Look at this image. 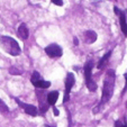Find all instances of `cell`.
I'll use <instances>...</instances> for the list:
<instances>
[{
    "label": "cell",
    "instance_id": "cell-1",
    "mask_svg": "<svg viewBox=\"0 0 127 127\" xmlns=\"http://www.w3.org/2000/svg\"><path fill=\"white\" fill-rule=\"evenodd\" d=\"M115 71L114 70H108L106 72L105 80H103V89H102V97H101V102L99 105V107L103 106V103H106L107 101L110 100L111 96L114 92V87H115Z\"/></svg>",
    "mask_w": 127,
    "mask_h": 127
},
{
    "label": "cell",
    "instance_id": "cell-2",
    "mask_svg": "<svg viewBox=\"0 0 127 127\" xmlns=\"http://www.w3.org/2000/svg\"><path fill=\"white\" fill-rule=\"evenodd\" d=\"M0 45L2 46L5 52H7L11 56H18L22 53L19 44L16 42V39L9 37V36H1L0 37Z\"/></svg>",
    "mask_w": 127,
    "mask_h": 127
},
{
    "label": "cell",
    "instance_id": "cell-3",
    "mask_svg": "<svg viewBox=\"0 0 127 127\" xmlns=\"http://www.w3.org/2000/svg\"><path fill=\"white\" fill-rule=\"evenodd\" d=\"M92 67H94V62H92V61L87 62V64L84 65V77H86L87 88H88L91 92H94V91H96V90H97V84H96V82H95L94 80H92V78H91Z\"/></svg>",
    "mask_w": 127,
    "mask_h": 127
},
{
    "label": "cell",
    "instance_id": "cell-4",
    "mask_svg": "<svg viewBox=\"0 0 127 127\" xmlns=\"http://www.w3.org/2000/svg\"><path fill=\"white\" fill-rule=\"evenodd\" d=\"M44 51H45L46 54L52 59H59V58H61L63 54L62 47H61L60 45H58V44H50L48 46H46Z\"/></svg>",
    "mask_w": 127,
    "mask_h": 127
},
{
    "label": "cell",
    "instance_id": "cell-5",
    "mask_svg": "<svg viewBox=\"0 0 127 127\" xmlns=\"http://www.w3.org/2000/svg\"><path fill=\"white\" fill-rule=\"evenodd\" d=\"M74 82H75V78L74 74L69 72L66 75V79H65V92H64V98H63V101L66 102L69 101L70 99V91H71L72 87L74 86Z\"/></svg>",
    "mask_w": 127,
    "mask_h": 127
},
{
    "label": "cell",
    "instance_id": "cell-6",
    "mask_svg": "<svg viewBox=\"0 0 127 127\" xmlns=\"http://www.w3.org/2000/svg\"><path fill=\"white\" fill-rule=\"evenodd\" d=\"M15 100H16L17 105H19L20 107H22L23 109L25 110V113H26V114H28L29 116H33V117L37 116V114H38V110H37V108H36L35 106H33V105H28V103L23 102V101H20L18 98H16Z\"/></svg>",
    "mask_w": 127,
    "mask_h": 127
},
{
    "label": "cell",
    "instance_id": "cell-7",
    "mask_svg": "<svg viewBox=\"0 0 127 127\" xmlns=\"http://www.w3.org/2000/svg\"><path fill=\"white\" fill-rule=\"evenodd\" d=\"M36 95H37V98L39 100V114L43 115L48 109V102L47 99H46V95L43 94V91H37Z\"/></svg>",
    "mask_w": 127,
    "mask_h": 127
},
{
    "label": "cell",
    "instance_id": "cell-8",
    "mask_svg": "<svg viewBox=\"0 0 127 127\" xmlns=\"http://www.w3.org/2000/svg\"><path fill=\"white\" fill-rule=\"evenodd\" d=\"M97 33L94 31H87L83 34V39L87 44H94L97 41Z\"/></svg>",
    "mask_w": 127,
    "mask_h": 127
},
{
    "label": "cell",
    "instance_id": "cell-9",
    "mask_svg": "<svg viewBox=\"0 0 127 127\" xmlns=\"http://www.w3.org/2000/svg\"><path fill=\"white\" fill-rule=\"evenodd\" d=\"M17 35L18 37L22 39H27L28 38V35H29V32H28V28H27L26 24H22L19 27H18V31H17Z\"/></svg>",
    "mask_w": 127,
    "mask_h": 127
},
{
    "label": "cell",
    "instance_id": "cell-10",
    "mask_svg": "<svg viewBox=\"0 0 127 127\" xmlns=\"http://www.w3.org/2000/svg\"><path fill=\"white\" fill-rule=\"evenodd\" d=\"M59 91H52V92H50V94L46 96V99H47V102H48V105H51V106H54L56 103V101H58V99H59Z\"/></svg>",
    "mask_w": 127,
    "mask_h": 127
},
{
    "label": "cell",
    "instance_id": "cell-11",
    "mask_svg": "<svg viewBox=\"0 0 127 127\" xmlns=\"http://www.w3.org/2000/svg\"><path fill=\"white\" fill-rule=\"evenodd\" d=\"M119 20H120V27H122V31L124 33L125 36H127V23H126V16H125L124 12H120L119 15Z\"/></svg>",
    "mask_w": 127,
    "mask_h": 127
},
{
    "label": "cell",
    "instance_id": "cell-12",
    "mask_svg": "<svg viewBox=\"0 0 127 127\" xmlns=\"http://www.w3.org/2000/svg\"><path fill=\"white\" fill-rule=\"evenodd\" d=\"M33 86L36 87L38 89H46V88H50L51 87V82L50 81H44V80H38V81H35L33 82Z\"/></svg>",
    "mask_w": 127,
    "mask_h": 127
},
{
    "label": "cell",
    "instance_id": "cell-13",
    "mask_svg": "<svg viewBox=\"0 0 127 127\" xmlns=\"http://www.w3.org/2000/svg\"><path fill=\"white\" fill-rule=\"evenodd\" d=\"M110 55H111V51H109V52H107V53H106V54H105V55H103L102 58L100 59V61H99L98 65H97V67H98L99 70H100V69H102V67L106 65V63H107V61L109 60V58H110Z\"/></svg>",
    "mask_w": 127,
    "mask_h": 127
},
{
    "label": "cell",
    "instance_id": "cell-14",
    "mask_svg": "<svg viewBox=\"0 0 127 127\" xmlns=\"http://www.w3.org/2000/svg\"><path fill=\"white\" fill-rule=\"evenodd\" d=\"M9 73L10 74H14V75H18V74H22L23 71L22 70H19V69H17L16 66H11L9 69Z\"/></svg>",
    "mask_w": 127,
    "mask_h": 127
},
{
    "label": "cell",
    "instance_id": "cell-15",
    "mask_svg": "<svg viewBox=\"0 0 127 127\" xmlns=\"http://www.w3.org/2000/svg\"><path fill=\"white\" fill-rule=\"evenodd\" d=\"M8 110H9V109H8V106L3 102L2 99H0V113H7Z\"/></svg>",
    "mask_w": 127,
    "mask_h": 127
},
{
    "label": "cell",
    "instance_id": "cell-16",
    "mask_svg": "<svg viewBox=\"0 0 127 127\" xmlns=\"http://www.w3.org/2000/svg\"><path fill=\"white\" fill-rule=\"evenodd\" d=\"M41 79H42L41 74H39L37 71H35V72L33 73V75H32V78H31V81H32V83H33V82L38 81V80H41Z\"/></svg>",
    "mask_w": 127,
    "mask_h": 127
},
{
    "label": "cell",
    "instance_id": "cell-17",
    "mask_svg": "<svg viewBox=\"0 0 127 127\" xmlns=\"http://www.w3.org/2000/svg\"><path fill=\"white\" fill-rule=\"evenodd\" d=\"M55 6H63V0H51Z\"/></svg>",
    "mask_w": 127,
    "mask_h": 127
},
{
    "label": "cell",
    "instance_id": "cell-18",
    "mask_svg": "<svg viewBox=\"0 0 127 127\" xmlns=\"http://www.w3.org/2000/svg\"><path fill=\"white\" fill-rule=\"evenodd\" d=\"M53 114H54L55 116H59V115H60V111H59L58 108H55V106H53Z\"/></svg>",
    "mask_w": 127,
    "mask_h": 127
},
{
    "label": "cell",
    "instance_id": "cell-19",
    "mask_svg": "<svg viewBox=\"0 0 127 127\" xmlns=\"http://www.w3.org/2000/svg\"><path fill=\"white\" fill-rule=\"evenodd\" d=\"M123 125H122V123L119 122V120H117V122L115 123V127H122Z\"/></svg>",
    "mask_w": 127,
    "mask_h": 127
},
{
    "label": "cell",
    "instance_id": "cell-20",
    "mask_svg": "<svg viewBox=\"0 0 127 127\" xmlns=\"http://www.w3.org/2000/svg\"><path fill=\"white\" fill-rule=\"evenodd\" d=\"M74 44H75V45H78V44H79V42H78V38H77V37H74Z\"/></svg>",
    "mask_w": 127,
    "mask_h": 127
},
{
    "label": "cell",
    "instance_id": "cell-21",
    "mask_svg": "<svg viewBox=\"0 0 127 127\" xmlns=\"http://www.w3.org/2000/svg\"><path fill=\"white\" fill-rule=\"evenodd\" d=\"M122 127H127V125H123V126Z\"/></svg>",
    "mask_w": 127,
    "mask_h": 127
},
{
    "label": "cell",
    "instance_id": "cell-22",
    "mask_svg": "<svg viewBox=\"0 0 127 127\" xmlns=\"http://www.w3.org/2000/svg\"><path fill=\"white\" fill-rule=\"evenodd\" d=\"M45 127H52V126H48V125H45Z\"/></svg>",
    "mask_w": 127,
    "mask_h": 127
}]
</instances>
